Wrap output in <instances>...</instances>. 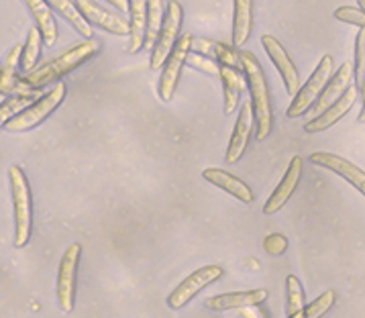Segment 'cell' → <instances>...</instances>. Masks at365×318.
I'll return each instance as SVG.
<instances>
[{"instance_id": "obj_1", "label": "cell", "mask_w": 365, "mask_h": 318, "mask_svg": "<svg viewBox=\"0 0 365 318\" xmlns=\"http://www.w3.org/2000/svg\"><path fill=\"white\" fill-rule=\"evenodd\" d=\"M239 53H241V70L247 82L249 101H251L253 116H255V137L263 141L272 133V120H274L267 80H265L259 59L251 51H239Z\"/></svg>"}, {"instance_id": "obj_2", "label": "cell", "mask_w": 365, "mask_h": 318, "mask_svg": "<svg viewBox=\"0 0 365 318\" xmlns=\"http://www.w3.org/2000/svg\"><path fill=\"white\" fill-rule=\"evenodd\" d=\"M101 49V41L96 37H90L84 43H78L72 49H68L66 53H61L59 58L51 59L49 63H45L43 68L33 70L27 76H21L25 86L31 90H41L43 86L56 84L63 76L73 72L76 68H80L82 63H86L88 59H92Z\"/></svg>"}, {"instance_id": "obj_3", "label": "cell", "mask_w": 365, "mask_h": 318, "mask_svg": "<svg viewBox=\"0 0 365 318\" xmlns=\"http://www.w3.org/2000/svg\"><path fill=\"white\" fill-rule=\"evenodd\" d=\"M13 206H15V247H25L31 237V188L25 172L13 165L9 170Z\"/></svg>"}, {"instance_id": "obj_4", "label": "cell", "mask_w": 365, "mask_h": 318, "mask_svg": "<svg viewBox=\"0 0 365 318\" xmlns=\"http://www.w3.org/2000/svg\"><path fill=\"white\" fill-rule=\"evenodd\" d=\"M66 98V86L61 82H56V86L49 92H45L43 96L35 98L27 108H23L16 116H13L6 123V130L9 133H25V130L37 127L39 123H43L47 116L51 115L59 104Z\"/></svg>"}, {"instance_id": "obj_5", "label": "cell", "mask_w": 365, "mask_h": 318, "mask_svg": "<svg viewBox=\"0 0 365 318\" xmlns=\"http://www.w3.org/2000/svg\"><path fill=\"white\" fill-rule=\"evenodd\" d=\"M333 70H335L333 58L331 56H322L317 70L310 73V78L304 82V86H300V90L292 96V104H290V108L286 113L288 118H298V116L307 115L308 111H310V106L319 98L324 84L329 82V78L333 76Z\"/></svg>"}, {"instance_id": "obj_6", "label": "cell", "mask_w": 365, "mask_h": 318, "mask_svg": "<svg viewBox=\"0 0 365 318\" xmlns=\"http://www.w3.org/2000/svg\"><path fill=\"white\" fill-rule=\"evenodd\" d=\"M182 19H184L182 4L178 0H170L165 4V16H163L160 37H158V41L153 45V49H151V59H149V68L151 70H161L168 56L172 53L175 41L180 37Z\"/></svg>"}, {"instance_id": "obj_7", "label": "cell", "mask_w": 365, "mask_h": 318, "mask_svg": "<svg viewBox=\"0 0 365 318\" xmlns=\"http://www.w3.org/2000/svg\"><path fill=\"white\" fill-rule=\"evenodd\" d=\"M82 255L80 243H72L66 249L63 257L59 261L58 282H56V296H58L59 308L63 312H72L73 298H76V277H78V263Z\"/></svg>"}, {"instance_id": "obj_8", "label": "cell", "mask_w": 365, "mask_h": 318, "mask_svg": "<svg viewBox=\"0 0 365 318\" xmlns=\"http://www.w3.org/2000/svg\"><path fill=\"white\" fill-rule=\"evenodd\" d=\"M192 43V35L190 33H182L175 41L172 53L168 56L163 68H161L160 76V86H158V92H160V98L163 102L172 101L174 96L175 86H178V80H180V73H182V68L186 63V58H188V51H190Z\"/></svg>"}, {"instance_id": "obj_9", "label": "cell", "mask_w": 365, "mask_h": 318, "mask_svg": "<svg viewBox=\"0 0 365 318\" xmlns=\"http://www.w3.org/2000/svg\"><path fill=\"white\" fill-rule=\"evenodd\" d=\"M222 274H225V270H222L220 265H202L200 270H196L194 274L188 275V277L170 294L168 306H170L172 310H180L182 306H186V304L190 302L198 292H202L206 286L219 282L220 277H222Z\"/></svg>"}, {"instance_id": "obj_10", "label": "cell", "mask_w": 365, "mask_h": 318, "mask_svg": "<svg viewBox=\"0 0 365 318\" xmlns=\"http://www.w3.org/2000/svg\"><path fill=\"white\" fill-rule=\"evenodd\" d=\"M262 45L263 49H265V53H267V58L274 61L279 78H282V82L286 86V92L290 96H294L300 90V73L296 70L292 58L288 56V51L284 49V45L279 43L276 37H272V35H263Z\"/></svg>"}, {"instance_id": "obj_11", "label": "cell", "mask_w": 365, "mask_h": 318, "mask_svg": "<svg viewBox=\"0 0 365 318\" xmlns=\"http://www.w3.org/2000/svg\"><path fill=\"white\" fill-rule=\"evenodd\" d=\"M73 2L90 25L101 27L103 31L110 33V35H117V37L129 35V21L123 19V15L104 9L101 4H96L94 0H73Z\"/></svg>"}, {"instance_id": "obj_12", "label": "cell", "mask_w": 365, "mask_h": 318, "mask_svg": "<svg viewBox=\"0 0 365 318\" xmlns=\"http://www.w3.org/2000/svg\"><path fill=\"white\" fill-rule=\"evenodd\" d=\"M357 94H359V88L357 84H351L339 98H336L331 106H327L324 111H322L321 115L312 116L310 120H308L307 125H304V133L308 135H317V133H322V130L331 129L335 123H339L343 116L347 115L351 111V106H353V102L357 98Z\"/></svg>"}, {"instance_id": "obj_13", "label": "cell", "mask_w": 365, "mask_h": 318, "mask_svg": "<svg viewBox=\"0 0 365 318\" xmlns=\"http://www.w3.org/2000/svg\"><path fill=\"white\" fill-rule=\"evenodd\" d=\"M310 161L314 165H319V168H324V170H331V172L339 174L343 180H347L353 188L359 190L365 196V172L359 165L351 163L349 159L335 155L331 151H317V153L310 155Z\"/></svg>"}, {"instance_id": "obj_14", "label": "cell", "mask_w": 365, "mask_h": 318, "mask_svg": "<svg viewBox=\"0 0 365 318\" xmlns=\"http://www.w3.org/2000/svg\"><path fill=\"white\" fill-rule=\"evenodd\" d=\"M300 175H302V158L294 155L290 159V163H288V170L284 172V178L279 180V184L272 192V196L267 198V202L263 204V215L272 217V215L278 212L279 208H284V204L290 200V196H292L294 190L298 186Z\"/></svg>"}, {"instance_id": "obj_15", "label": "cell", "mask_w": 365, "mask_h": 318, "mask_svg": "<svg viewBox=\"0 0 365 318\" xmlns=\"http://www.w3.org/2000/svg\"><path fill=\"white\" fill-rule=\"evenodd\" d=\"M253 129H255L253 106H251V101L243 102L241 108H239V116H237V123H235L233 135H231V143H229V149H227V163H235V161L241 159V155L247 149Z\"/></svg>"}, {"instance_id": "obj_16", "label": "cell", "mask_w": 365, "mask_h": 318, "mask_svg": "<svg viewBox=\"0 0 365 318\" xmlns=\"http://www.w3.org/2000/svg\"><path fill=\"white\" fill-rule=\"evenodd\" d=\"M351 84H353V66L343 63V66L329 78V82L324 84L322 92L319 94V98H317V102L310 106V111H308L310 116L321 115L322 111H324L327 106H331V104H333Z\"/></svg>"}, {"instance_id": "obj_17", "label": "cell", "mask_w": 365, "mask_h": 318, "mask_svg": "<svg viewBox=\"0 0 365 318\" xmlns=\"http://www.w3.org/2000/svg\"><path fill=\"white\" fill-rule=\"evenodd\" d=\"M267 300V289H247V292H229V294H219L206 298L205 306L208 310H235L241 306H251V304H262Z\"/></svg>"}, {"instance_id": "obj_18", "label": "cell", "mask_w": 365, "mask_h": 318, "mask_svg": "<svg viewBox=\"0 0 365 318\" xmlns=\"http://www.w3.org/2000/svg\"><path fill=\"white\" fill-rule=\"evenodd\" d=\"M202 178H205L208 184L217 186V188L225 190L227 194L235 196L239 202L243 204H251L253 202V192L249 188L247 184L239 178H235L233 174L220 170V168H206L202 172Z\"/></svg>"}, {"instance_id": "obj_19", "label": "cell", "mask_w": 365, "mask_h": 318, "mask_svg": "<svg viewBox=\"0 0 365 318\" xmlns=\"http://www.w3.org/2000/svg\"><path fill=\"white\" fill-rule=\"evenodd\" d=\"M220 82H222V94H225V113L231 115L235 108L241 104V94L247 86L245 76L239 70H233L229 66H220Z\"/></svg>"}, {"instance_id": "obj_20", "label": "cell", "mask_w": 365, "mask_h": 318, "mask_svg": "<svg viewBox=\"0 0 365 318\" xmlns=\"http://www.w3.org/2000/svg\"><path fill=\"white\" fill-rule=\"evenodd\" d=\"M23 4L29 9V13L37 23V29L43 35V43L47 47L56 45L58 41V25H56V16L51 13L49 4L45 0H23Z\"/></svg>"}, {"instance_id": "obj_21", "label": "cell", "mask_w": 365, "mask_h": 318, "mask_svg": "<svg viewBox=\"0 0 365 318\" xmlns=\"http://www.w3.org/2000/svg\"><path fill=\"white\" fill-rule=\"evenodd\" d=\"M147 0H129V53L145 45Z\"/></svg>"}, {"instance_id": "obj_22", "label": "cell", "mask_w": 365, "mask_h": 318, "mask_svg": "<svg viewBox=\"0 0 365 318\" xmlns=\"http://www.w3.org/2000/svg\"><path fill=\"white\" fill-rule=\"evenodd\" d=\"M253 29V0H233V45L243 47Z\"/></svg>"}, {"instance_id": "obj_23", "label": "cell", "mask_w": 365, "mask_h": 318, "mask_svg": "<svg viewBox=\"0 0 365 318\" xmlns=\"http://www.w3.org/2000/svg\"><path fill=\"white\" fill-rule=\"evenodd\" d=\"M45 2H47L49 9H53L68 25H72L73 29L78 31L82 37H86V39L94 37V35H92V25H90L86 19H84V15L80 13V9L76 6V2H72V0H45Z\"/></svg>"}, {"instance_id": "obj_24", "label": "cell", "mask_w": 365, "mask_h": 318, "mask_svg": "<svg viewBox=\"0 0 365 318\" xmlns=\"http://www.w3.org/2000/svg\"><path fill=\"white\" fill-rule=\"evenodd\" d=\"M41 45H43V35L37 27H33L27 33V41L23 45V53H21V76H27L35 70L39 56H41Z\"/></svg>"}, {"instance_id": "obj_25", "label": "cell", "mask_w": 365, "mask_h": 318, "mask_svg": "<svg viewBox=\"0 0 365 318\" xmlns=\"http://www.w3.org/2000/svg\"><path fill=\"white\" fill-rule=\"evenodd\" d=\"M165 16V2L163 0H147V29H145V49H153V45L160 37L161 25Z\"/></svg>"}, {"instance_id": "obj_26", "label": "cell", "mask_w": 365, "mask_h": 318, "mask_svg": "<svg viewBox=\"0 0 365 318\" xmlns=\"http://www.w3.org/2000/svg\"><path fill=\"white\" fill-rule=\"evenodd\" d=\"M286 296H288V300H286V317H304V289H302L296 275H288L286 277Z\"/></svg>"}, {"instance_id": "obj_27", "label": "cell", "mask_w": 365, "mask_h": 318, "mask_svg": "<svg viewBox=\"0 0 365 318\" xmlns=\"http://www.w3.org/2000/svg\"><path fill=\"white\" fill-rule=\"evenodd\" d=\"M39 98L37 92L35 94H16V96H6L0 102V127H6V123L16 116L23 108H27L31 102Z\"/></svg>"}, {"instance_id": "obj_28", "label": "cell", "mask_w": 365, "mask_h": 318, "mask_svg": "<svg viewBox=\"0 0 365 318\" xmlns=\"http://www.w3.org/2000/svg\"><path fill=\"white\" fill-rule=\"evenodd\" d=\"M353 78L357 88H361L365 80V29H359L355 37V66H353Z\"/></svg>"}, {"instance_id": "obj_29", "label": "cell", "mask_w": 365, "mask_h": 318, "mask_svg": "<svg viewBox=\"0 0 365 318\" xmlns=\"http://www.w3.org/2000/svg\"><path fill=\"white\" fill-rule=\"evenodd\" d=\"M215 59L219 61V66H229L233 70H241V53L237 51L235 45H227V43H219L215 45Z\"/></svg>"}, {"instance_id": "obj_30", "label": "cell", "mask_w": 365, "mask_h": 318, "mask_svg": "<svg viewBox=\"0 0 365 318\" xmlns=\"http://www.w3.org/2000/svg\"><path fill=\"white\" fill-rule=\"evenodd\" d=\"M335 302V292L333 289H327L324 294H321L317 300H312V302L304 306V318H319L322 317L331 306Z\"/></svg>"}, {"instance_id": "obj_31", "label": "cell", "mask_w": 365, "mask_h": 318, "mask_svg": "<svg viewBox=\"0 0 365 318\" xmlns=\"http://www.w3.org/2000/svg\"><path fill=\"white\" fill-rule=\"evenodd\" d=\"M186 63H188L190 68H194V70H198V72L208 73V76H217V78L220 76L219 61L212 58H206L202 53H194V51H192L190 56L186 58Z\"/></svg>"}, {"instance_id": "obj_32", "label": "cell", "mask_w": 365, "mask_h": 318, "mask_svg": "<svg viewBox=\"0 0 365 318\" xmlns=\"http://www.w3.org/2000/svg\"><path fill=\"white\" fill-rule=\"evenodd\" d=\"M335 19L345 25H355L359 29H365V11L355 6H339L335 11Z\"/></svg>"}, {"instance_id": "obj_33", "label": "cell", "mask_w": 365, "mask_h": 318, "mask_svg": "<svg viewBox=\"0 0 365 318\" xmlns=\"http://www.w3.org/2000/svg\"><path fill=\"white\" fill-rule=\"evenodd\" d=\"M286 249H288V239H286L284 235H279V232H272V235H267V237L263 239V251H265L267 255L278 257V255H282Z\"/></svg>"}, {"instance_id": "obj_34", "label": "cell", "mask_w": 365, "mask_h": 318, "mask_svg": "<svg viewBox=\"0 0 365 318\" xmlns=\"http://www.w3.org/2000/svg\"><path fill=\"white\" fill-rule=\"evenodd\" d=\"M215 45H217V41H212V39H206V37H192L190 51H194V53H202L206 58L215 59Z\"/></svg>"}, {"instance_id": "obj_35", "label": "cell", "mask_w": 365, "mask_h": 318, "mask_svg": "<svg viewBox=\"0 0 365 318\" xmlns=\"http://www.w3.org/2000/svg\"><path fill=\"white\" fill-rule=\"evenodd\" d=\"M259 304H251V306H241V308H235V317H243V318H265L269 317L265 310L257 308Z\"/></svg>"}, {"instance_id": "obj_36", "label": "cell", "mask_w": 365, "mask_h": 318, "mask_svg": "<svg viewBox=\"0 0 365 318\" xmlns=\"http://www.w3.org/2000/svg\"><path fill=\"white\" fill-rule=\"evenodd\" d=\"M108 4H113L120 13H129V0H106Z\"/></svg>"}, {"instance_id": "obj_37", "label": "cell", "mask_w": 365, "mask_h": 318, "mask_svg": "<svg viewBox=\"0 0 365 318\" xmlns=\"http://www.w3.org/2000/svg\"><path fill=\"white\" fill-rule=\"evenodd\" d=\"M359 94H361V101H364V108H361V113H359V123H365V80L361 88H359Z\"/></svg>"}, {"instance_id": "obj_38", "label": "cell", "mask_w": 365, "mask_h": 318, "mask_svg": "<svg viewBox=\"0 0 365 318\" xmlns=\"http://www.w3.org/2000/svg\"><path fill=\"white\" fill-rule=\"evenodd\" d=\"M357 4H359V9H364L365 11V0H357Z\"/></svg>"}, {"instance_id": "obj_39", "label": "cell", "mask_w": 365, "mask_h": 318, "mask_svg": "<svg viewBox=\"0 0 365 318\" xmlns=\"http://www.w3.org/2000/svg\"><path fill=\"white\" fill-rule=\"evenodd\" d=\"M4 101V94H2V92H0V102Z\"/></svg>"}]
</instances>
